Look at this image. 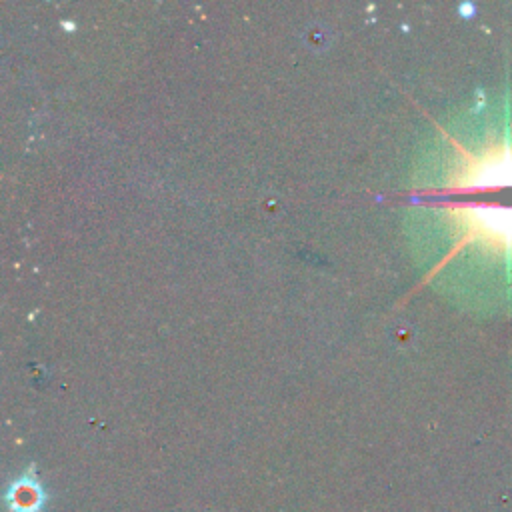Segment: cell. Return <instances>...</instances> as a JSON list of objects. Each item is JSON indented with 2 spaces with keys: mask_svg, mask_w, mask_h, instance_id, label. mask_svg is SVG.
<instances>
[{
  "mask_svg": "<svg viewBox=\"0 0 512 512\" xmlns=\"http://www.w3.org/2000/svg\"><path fill=\"white\" fill-rule=\"evenodd\" d=\"M472 220L498 240H512V210L504 208H472Z\"/></svg>",
  "mask_w": 512,
  "mask_h": 512,
  "instance_id": "obj_1",
  "label": "cell"
},
{
  "mask_svg": "<svg viewBox=\"0 0 512 512\" xmlns=\"http://www.w3.org/2000/svg\"><path fill=\"white\" fill-rule=\"evenodd\" d=\"M6 500L14 512H38L42 508L44 496L40 486L26 476L8 490Z\"/></svg>",
  "mask_w": 512,
  "mask_h": 512,
  "instance_id": "obj_2",
  "label": "cell"
}]
</instances>
